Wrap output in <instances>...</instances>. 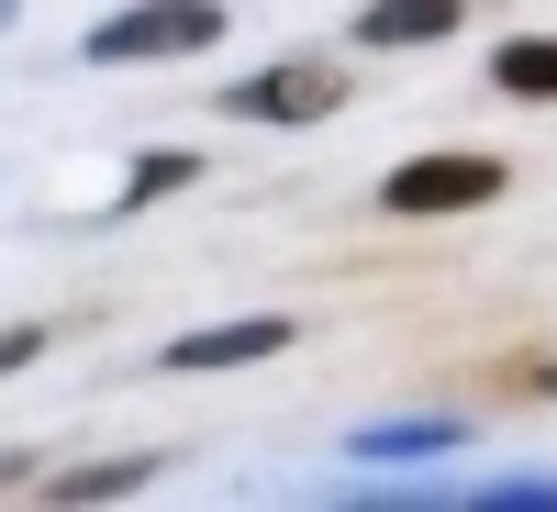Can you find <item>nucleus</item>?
<instances>
[{"label": "nucleus", "mask_w": 557, "mask_h": 512, "mask_svg": "<svg viewBox=\"0 0 557 512\" xmlns=\"http://www.w3.org/2000/svg\"><path fill=\"white\" fill-rule=\"evenodd\" d=\"M201 45H223V0H134V12L78 34V57L89 67H157V57H201Z\"/></svg>", "instance_id": "obj_1"}, {"label": "nucleus", "mask_w": 557, "mask_h": 512, "mask_svg": "<svg viewBox=\"0 0 557 512\" xmlns=\"http://www.w3.org/2000/svg\"><path fill=\"white\" fill-rule=\"evenodd\" d=\"M502 190H513V167H502V157L446 146V157H401V167L380 178V212H401V223H424V212H491Z\"/></svg>", "instance_id": "obj_2"}, {"label": "nucleus", "mask_w": 557, "mask_h": 512, "mask_svg": "<svg viewBox=\"0 0 557 512\" xmlns=\"http://www.w3.org/2000/svg\"><path fill=\"white\" fill-rule=\"evenodd\" d=\"M223 112H235V123H323V112H346V67H323V57H290V67L223 78Z\"/></svg>", "instance_id": "obj_3"}, {"label": "nucleus", "mask_w": 557, "mask_h": 512, "mask_svg": "<svg viewBox=\"0 0 557 512\" xmlns=\"http://www.w3.org/2000/svg\"><path fill=\"white\" fill-rule=\"evenodd\" d=\"M469 446L457 412H391V424H346V469H435Z\"/></svg>", "instance_id": "obj_4"}, {"label": "nucleus", "mask_w": 557, "mask_h": 512, "mask_svg": "<svg viewBox=\"0 0 557 512\" xmlns=\"http://www.w3.org/2000/svg\"><path fill=\"white\" fill-rule=\"evenodd\" d=\"M290 335H301L290 312H235V323H201V335H168V367H178V379H201V367H257Z\"/></svg>", "instance_id": "obj_5"}, {"label": "nucleus", "mask_w": 557, "mask_h": 512, "mask_svg": "<svg viewBox=\"0 0 557 512\" xmlns=\"http://www.w3.org/2000/svg\"><path fill=\"white\" fill-rule=\"evenodd\" d=\"M457 23H469V0H368L357 45H368V57H401V45H446Z\"/></svg>", "instance_id": "obj_6"}, {"label": "nucleus", "mask_w": 557, "mask_h": 512, "mask_svg": "<svg viewBox=\"0 0 557 512\" xmlns=\"http://www.w3.org/2000/svg\"><path fill=\"white\" fill-rule=\"evenodd\" d=\"M491 89H502V101H557V34H502Z\"/></svg>", "instance_id": "obj_7"}, {"label": "nucleus", "mask_w": 557, "mask_h": 512, "mask_svg": "<svg viewBox=\"0 0 557 512\" xmlns=\"http://www.w3.org/2000/svg\"><path fill=\"white\" fill-rule=\"evenodd\" d=\"M157 469H168V457H101V469H67L57 501H67V512H78V501H123V490H146Z\"/></svg>", "instance_id": "obj_8"}, {"label": "nucleus", "mask_w": 557, "mask_h": 512, "mask_svg": "<svg viewBox=\"0 0 557 512\" xmlns=\"http://www.w3.org/2000/svg\"><path fill=\"white\" fill-rule=\"evenodd\" d=\"M190 178H201L190 146H157V157H134V178H123V201H112V212H146L157 190H190Z\"/></svg>", "instance_id": "obj_9"}, {"label": "nucleus", "mask_w": 557, "mask_h": 512, "mask_svg": "<svg viewBox=\"0 0 557 512\" xmlns=\"http://www.w3.org/2000/svg\"><path fill=\"white\" fill-rule=\"evenodd\" d=\"M457 501H491V512L524 501V512H557V479H546V469H513V479H480V490H457Z\"/></svg>", "instance_id": "obj_10"}, {"label": "nucleus", "mask_w": 557, "mask_h": 512, "mask_svg": "<svg viewBox=\"0 0 557 512\" xmlns=\"http://www.w3.org/2000/svg\"><path fill=\"white\" fill-rule=\"evenodd\" d=\"M45 357V323H12V335H0V379H12V367H34Z\"/></svg>", "instance_id": "obj_11"}, {"label": "nucleus", "mask_w": 557, "mask_h": 512, "mask_svg": "<svg viewBox=\"0 0 557 512\" xmlns=\"http://www.w3.org/2000/svg\"><path fill=\"white\" fill-rule=\"evenodd\" d=\"M524 390H546V401H557V357H546V367H524Z\"/></svg>", "instance_id": "obj_12"}, {"label": "nucleus", "mask_w": 557, "mask_h": 512, "mask_svg": "<svg viewBox=\"0 0 557 512\" xmlns=\"http://www.w3.org/2000/svg\"><path fill=\"white\" fill-rule=\"evenodd\" d=\"M12 12H23V0H0V34H12Z\"/></svg>", "instance_id": "obj_13"}]
</instances>
